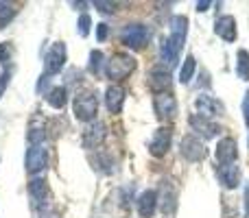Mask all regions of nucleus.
Masks as SVG:
<instances>
[{
    "mask_svg": "<svg viewBox=\"0 0 249 218\" xmlns=\"http://www.w3.org/2000/svg\"><path fill=\"white\" fill-rule=\"evenodd\" d=\"M186 35H188V20L186 16H173L171 20V35L164 39V44L160 46V59L166 66H175L179 59V52L184 48Z\"/></svg>",
    "mask_w": 249,
    "mask_h": 218,
    "instance_id": "nucleus-1",
    "label": "nucleus"
},
{
    "mask_svg": "<svg viewBox=\"0 0 249 218\" xmlns=\"http://www.w3.org/2000/svg\"><path fill=\"white\" fill-rule=\"evenodd\" d=\"M136 70V59L127 52H116L112 55V59L105 64V74L112 81H121V79H127L129 74Z\"/></svg>",
    "mask_w": 249,
    "mask_h": 218,
    "instance_id": "nucleus-2",
    "label": "nucleus"
},
{
    "mask_svg": "<svg viewBox=\"0 0 249 218\" xmlns=\"http://www.w3.org/2000/svg\"><path fill=\"white\" fill-rule=\"evenodd\" d=\"M149 37H151V33L144 24H127L121 31V42L127 48H133V50L144 48L146 42H149Z\"/></svg>",
    "mask_w": 249,
    "mask_h": 218,
    "instance_id": "nucleus-3",
    "label": "nucleus"
},
{
    "mask_svg": "<svg viewBox=\"0 0 249 218\" xmlns=\"http://www.w3.org/2000/svg\"><path fill=\"white\" fill-rule=\"evenodd\" d=\"M96 111H99V101L94 94L86 92V94H79L74 99V116L81 122H94Z\"/></svg>",
    "mask_w": 249,
    "mask_h": 218,
    "instance_id": "nucleus-4",
    "label": "nucleus"
},
{
    "mask_svg": "<svg viewBox=\"0 0 249 218\" xmlns=\"http://www.w3.org/2000/svg\"><path fill=\"white\" fill-rule=\"evenodd\" d=\"M66 64V44L64 42H55L51 46V50L46 52V59H44V70L46 74H57L64 70Z\"/></svg>",
    "mask_w": 249,
    "mask_h": 218,
    "instance_id": "nucleus-5",
    "label": "nucleus"
},
{
    "mask_svg": "<svg viewBox=\"0 0 249 218\" xmlns=\"http://www.w3.org/2000/svg\"><path fill=\"white\" fill-rule=\"evenodd\" d=\"M46 164H48V153H46V149H44L42 144H39V146H31V149L26 151V157H24L26 172L37 175V172H42L44 168H46Z\"/></svg>",
    "mask_w": 249,
    "mask_h": 218,
    "instance_id": "nucleus-6",
    "label": "nucleus"
},
{
    "mask_svg": "<svg viewBox=\"0 0 249 218\" xmlns=\"http://www.w3.org/2000/svg\"><path fill=\"white\" fill-rule=\"evenodd\" d=\"M153 109H155V114H158V118H162V120L175 118V116H177V101H175V96L166 94V92H164V94H155Z\"/></svg>",
    "mask_w": 249,
    "mask_h": 218,
    "instance_id": "nucleus-7",
    "label": "nucleus"
},
{
    "mask_svg": "<svg viewBox=\"0 0 249 218\" xmlns=\"http://www.w3.org/2000/svg\"><path fill=\"white\" fill-rule=\"evenodd\" d=\"M181 155H184L188 162H201L206 157V146L199 137L195 135H186L181 140Z\"/></svg>",
    "mask_w": 249,
    "mask_h": 218,
    "instance_id": "nucleus-8",
    "label": "nucleus"
},
{
    "mask_svg": "<svg viewBox=\"0 0 249 218\" xmlns=\"http://www.w3.org/2000/svg\"><path fill=\"white\" fill-rule=\"evenodd\" d=\"M171 70L162 68V66H158V68H153L149 72V87L155 92V94H164L166 90H171Z\"/></svg>",
    "mask_w": 249,
    "mask_h": 218,
    "instance_id": "nucleus-9",
    "label": "nucleus"
},
{
    "mask_svg": "<svg viewBox=\"0 0 249 218\" xmlns=\"http://www.w3.org/2000/svg\"><path fill=\"white\" fill-rule=\"evenodd\" d=\"M195 107H197L199 116H203V118H208V120L223 114V105L216 99H212L210 94H199L197 101H195Z\"/></svg>",
    "mask_w": 249,
    "mask_h": 218,
    "instance_id": "nucleus-10",
    "label": "nucleus"
},
{
    "mask_svg": "<svg viewBox=\"0 0 249 218\" xmlns=\"http://www.w3.org/2000/svg\"><path fill=\"white\" fill-rule=\"evenodd\" d=\"M190 129H193V131H197L199 135H203L206 140L216 137V135H219V131H221L219 124L212 122V120H208V118H203V116H199V114L190 116Z\"/></svg>",
    "mask_w": 249,
    "mask_h": 218,
    "instance_id": "nucleus-11",
    "label": "nucleus"
},
{
    "mask_svg": "<svg viewBox=\"0 0 249 218\" xmlns=\"http://www.w3.org/2000/svg\"><path fill=\"white\" fill-rule=\"evenodd\" d=\"M236 157H238V146H236V140L234 137H223L216 146V159H219L221 166L225 164H236Z\"/></svg>",
    "mask_w": 249,
    "mask_h": 218,
    "instance_id": "nucleus-12",
    "label": "nucleus"
},
{
    "mask_svg": "<svg viewBox=\"0 0 249 218\" xmlns=\"http://www.w3.org/2000/svg\"><path fill=\"white\" fill-rule=\"evenodd\" d=\"M168 146H171V129L160 127L158 131L153 133V137H151V149H149L151 155H153V157H164Z\"/></svg>",
    "mask_w": 249,
    "mask_h": 218,
    "instance_id": "nucleus-13",
    "label": "nucleus"
},
{
    "mask_svg": "<svg viewBox=\"0 0 249 218\" xmlns=\"http://www.w3.org/2000/svg\"><path fill=\"white\" fill-rule=\"evenodd\" d=\"M105 124L99 122V120H94V122L88 124V129L83 131V146L86 149H96L99 144H103L105 140Z\"/></svg>",
    "mask_w": 249,
    "mask_h": 218,
    "instance_id": "nucleus-14",
    "label": "nucleus"
},
{
    "mask_svg": "<svg viewBox=\"0 0 249 218\" xmlns=\"http://www.w3.org/2000/svg\"><path fill=\"white\" fill-rule=\"evenodd\" d=\"M214 33L225 42H234L236 39V20L232 16H221L214 24Z\"/></svg>",
    "mask_w": 249,
    "mask_h": 218,
    "instance_id": "nucleus-15",
    "label": "nucleus"
},
{
    "mask_svg": "<svg viewBox=\"0 0 249 218\" xmlns=\"http://www.w3.org/2000/svg\"><path fill=\"white\" fill-rule=\"evenodd\" d=\"M155 207H158V192L155 190H144L138 199V214L142 218H151L155 214Z\"/></svg>",
    "mask_w": 249,
    "mask_h": 218,
    "instance_id": "nucleus-16",
    "label": "nucleus"
},
{
    "mask_svg": "<svg viewBox=\"0 0 249 218\" xmlns=\"http://www.w3.org/2000/svg\"><path fill=\"white\" fill-rule=\"evenodd\" d=\"M219 179L225 188H236L238 181H241V166H238V164L219 166Z\"/></svg>",
    "mask_w": 249,
    "mask_h": 218,
    "instance_id": "nucleus-17",
    "label": "nucleus"
},
{
    "mask_svg": "<svg viewBox=\"0 0 249 218\" xmlns=\"http://www.w3.org/2000/svg\"><path fill=\"white\" fill-rule=\"evenodd\" d=\"M105 105H107V109L112 111V114H118V111L123 109V105H124V90L121 85H109L107 90H105Z\"/></svg>",
    "mask_w": 249,
    "mask_h": 218,
    "instance_id": "nucleus-18",
    "label": "nucleus"
},
{
    "mask_svg": "<svg viewBox=\"0 0 249 218\" xmlns=\"http://www.w3.org/2000/svg\"><path fill=\"white\" fill-rule=\"evenodd\" d=\"M29 194L31 199L35 201V205H44L46 203V197H48V185L44 179H33L29 184Z\"/></svg>",
    "mask_w": 249,
    "mask_h": 218,
    "instance_id": "nucleus-19",
    "label": "nucleus"
},
{
    "mask_svg": "<svg viewBox=\"0 0 249 218\" xmlns=\"http://www.w3.org/2000/svg\"><path fill=\"white\" fill-rule=\"evenodd\" d=\"M46 103L55 109H64L66 103H68V90L64 85L61 87H53L51 92L46 94Z\"/></svg>",
    "mask_w": 249,
    "mask_h": 218,
    "instance_id": "nucleus-20",
    "label": "nucleus"
},
{
    "mask_svg": "<svg viewBox=\"0 0 249 218\" xmlns=\"http://www.w3.org/2000/svg\"><path fill=\"white\" fill-rule=\"evenodd\" d=\"M236 74H238V79H243V81H249V52L247 50H238Z\"/></svg>",
    "mask_w": 249,
    "mask_h": 218,
    "instance_id": "nucleus-21",
    "label": "nucleus"
},
{
    "mask_svg": "<svg viewBox=\"0 0 249 218\" xmlns=\"http://www.w3.org/2000/svg\"><path fill=\"white\" fill-rule=\"evenodd\" d=\"M193 74H195V57L188 55L186 57V64L181 66V70H179V81L184 83V85H188V83L193 81Z\"/></svg>",
    "mask_w": 249,
    "mask_h": 218,
    "instance_id": "nucleus-22",
    "label": "nucleus"
},
{
    "mask_svg": "<svg viewBox=\"0 0 249 218\" xmlns=\"http://www.w3.org/2000/svg\"><path fill=\"white\" fill-rule=\"evenodd\" d=\"M103 61H105L103 52H101V50H92L90 52V72L92 74H99L101 70H103Z\"/></svg>",
    "mask_w": 249,
    "mask_h": 218,
    "instance_id": "nucleus-23",
    "label": "nucleus"
},
{
    "mask_svg": "<svg viewBox=\"0 0 249 218\" xmlns=\"http://www.w3.org/2000/svg\"><path fill=\"white\" fill-rule=\"evenodd\" d=\"M16 16V7L11 2H0V29Z\"/></svg>",
    "mask_w": 249,
    "mask_h": 218,
    "instance_id": "nucleus-24",
    "label": "nucleus"
},
{
    "mask_svg": "<svg viewBox=\"0 0 249 218\" xmlns=\"http://www.w3.org/2000/svg\"><path fill=\"white\" fill-rule=\"evenodd\" d=\"M90 26H92V20L88 13H83L81 17H79V35L81 37H88V33H90Z\"/></svg>",
    "mask_w": 249,
    "mask_h": 218,
    "instance_id": "nucleus-25",
    "label": "nucleus"
},
{
    "mask_svg": "<svg viewBox=\"0 0 249 218\" xmlns=\"http://www.w3.org/2000/svg\"><path fill=\"white\" fill-rule=\"evenodd\" d=\"M11 52H13V48H11V44L9 42L0 44V61H2V64H7V61L11 59Z\"/></svg>",
    "mask_w": 249,
    "mask_h": 218,
    "instance_id": "nucleus-26",
    "label": "nucleus"
},
{
    "mask_svg": "<svg viewBox=\"0 0 249 218\" xmlns=\"http://www.w3.org/2000/svg\"><path fill=\"white\" fill-rule=\"evenodd\" d=\"M94 7L99 9V11H103V13H114L118 9V4L116 2H105V0H99V2H94Z\"/></svg>",
    "mask_w": 249,
    "mask_h": 218,
    "instance_id": "nucleus-27",
    "label": "nucleus"
},
{
    "mask_svg": "<svg viewBox=\"0 0 249 218\" xmlns=\"http://www.w3.org/2000/svg\"><path fill=\"white\" fill-rule=\"evenodd\" d=\"M9 77H11V72H9V70H2V74H0V99H2L4 90H7V85H9Z\"/></svg>",
    "mask_w": 249,
    "mask_h": 218,
    "instance_id": "nucleus-28",
    "label": "nucleus"
},
{
    "mask_svg": "<svg viewBox=\"0 0 249 218\" xmlns=\"http://www.w3.org/2000/svg\"><path fill=\"white\" fill-rule=\"evenodd\" d=\"M107 35H109L107 24H99V26H96V39H99V42H105V39H107Z\"/></svg>",
    "mask_w": 249,
    "mask_h": 218,
    "instance_id": "nucleus-29",
    "label": "nucleus"
},
{
    "mask_svg": "<svg viewBox=\"0 0 249 218\" xmlns=\"http://www.w3.org/2000/svg\"><path fill=\"white\" fill-rule=\"evenodd\" d=\"M48 83H51V74L44 72L42 77H39V83H37V92H39V94L44 92V87H48Z\"/></svg>",
    "mask_w": 249,
    "mask_h": 218,
    "instance_id": "nucleus-30",
    "label": "nucleus"
},
{
    "mask_svg": "<svg viewBox=\"0 0 249 218\" xmlns=\"http://www.w3.org/2000/svg\"><path fill=\"white\" fill-rule=\"evenodd\" d=\"M243 116H245V122L249 127V90L245 92V99H243Z\"/></svg>",
    "mask_w": 249,
    "mask_h": 218,
    "instance_id": "nucleus-31",
    "label": "nucleus"
},
{
    "mask_svg": "<svg viewBox=\"0 0 249 218\" xmlns=\"http://www.w3.org/2000/svg\"><path fill=\"white\" fill-rule=\"evenodd\" d=\"M210 2H197V11H208Z\"/></svg>",
    "mask_w": 249,
    "mask_h": 218,
    "instance_id": "nucleus-32",
    "label": "nucleus"
},
{
    "mask_svg": "<svg viewBox=\"0 0 249 218\" xmlns=\"http://www.w3.org/2000/svg\"><path fill=\"white\" fill-rule=\"evenodd\" d=\"M247 214H249V188H247Z\"/></svg>",
    "mask_w": 249,
    "mask_h": 218,
    "instance_id": "nucleus-33",
    "label": "nucleus"
}]
</instances>
